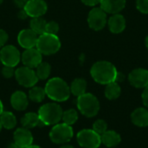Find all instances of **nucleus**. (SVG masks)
Instances as JSON below:
<instances>
[{
	"label": "nucleus",
	"mask_w": 148,
	"mask_h": 148,
	"mask_svg": "<svg viewBox=\"0 0 148 148\" xmlns=\"http://www.w3.org/2000/svg\"><path fill=\"white\" fill-rule=\"evenodd\" d=\"M117 73L116 67L108 61H98L90 69V75L94 81L101 85L115 82Z\"/></svg>",
	"instance_id": "nucleus-1"
},
{
	"label": "nucleus",
	"mask_w": 148,
	"mask_h": 148,
	"mask_svg": "<svg viewBox=\"0 0 148 148\" xmlns=\"http://www.w3.org/2000/svg\"><path fill=\"white\" fill-rule=\"evenodd\" d=\"M46 95L52 101L62 102L67 101L70 96V88L68 83L60 77L49 79L45 85Z\"/></svg>",
	"instance_id": "nucleus-2"
},
{
	"label": "nucleus",
	"mask_w": 148,
	"mask_h": 148,
	"mask_svg": "<svg viewBox=\"0 0 148 148\" xmlns=\"http://www.w3.org/2000/svg\"><path fill=\"white\" fill-rule=\"evenodd\" d=\"M36 48L42 55L51 56L60 50L61 41L57 35L43 33L38 36Z\"/></svg>",
	"instance_id": "nucleus-3"
},
{
	"label": "nucleus",
	"mask_w": 148,
	"mask_h": 148,
	"mask_svg": "<svg viewBox=\"0 0 148 148\" xmlns=\"http://www.w3.org/2000/svg\"><path fill=\"white\" fill-rule=\"evenodd\" d=\"M77 108L84 116L95 117L100 110V102L95 95L91 93H85L77 97Z\"/></svg>",
	"instance_id": "nucleus-4"
},
{
	"label": "nucleus",
	"mask_w": 148,
	"mask_h": 148,
	"mask_svg": "<svg viewBox=\"0 0 148 148\" xmlns=\"http://www.w3.org/2000/svg\"><path fill=\"white\" fill-rule=\"evenodd\" d=\"M62 113L61 106L52 102L42 105L38 111V115L44 126H50L56 125L62 121Z\"/></svg>",
	"instance_id": "nucleus-5"
},
{
	"label": "nucleus",
	"mask_w": 148,
	"mask_h": 148,
	"mask_svg": "<svg viewBox=\"0 0 148 148\" xmlns=\"http://www.w3.org/2000/svg\"><path fill=\"white\" fill-rule=\"evenodd\" d=\"M74 131L71 126L65 123L56 124L49 132V139L56 144H65L73 138Z\"/></svg>",
	"instance_id": "nucleus-6"
},
{
	"label": "nucleus",
	"mask_w": 148,
	"mask_h": 148,
	"mask_svg": "<svg viewBox=\"0 0 148 148\" xmlns=\"http://www.w3.org/2000/svg\"><path fill=\"white\" fill-rule=\"evenodd\" d=\"M87 21L91 29L100 31L108 23V14L101 7H93L88 12Z\"/></svg>",
	"instance_id": "nucleus-7"
},
{
	"label": "nucleus",
	"mask_w": 148,
	"mask_h": 148,
	"mask_svg": "<svg viewBox=\"0 0 148 148\" xmlns=\"http://www.w3.org/2000/svg\"><path fill=\"white\" fill-rule=\"evenodd\" d=\"M15 78L16 82L24 88H32L39 81L33 69L23 66L16 69Z\"/></svg>",
	"instance_id": "nucleus-8"
},
{
	"label": "nucleus",
	"mask_w": 148,
	"mask_h": 148,
	"mask_svg": "<svg viewBox=\"0 0 148 148\" xmlns=\"http://www.w3.org/2000/svg\"><path fill=\"white\" fill-rule=\"evenodd\" d=\"M77 142L83 148H99L101 144V135L93 129H83L77 134Z\"/></svg>",
	"instance_id": "nucleus-9"
},
{
	"label": "nucleus",
	"mask_w": 148,
	"mask_h": 148,
	"mask_svg": "<svg viewBox=\"0 0 148 148\" xmlns=\"http://www.w3.org/2000/svg\"><path fill=\"white\" fill-rule=\"evenodd\" d=\"M0 61L3 66L15 68L21 61V53L13 45H5L0 50Z\"/></svg>",
	"instance_id": "nucleus-10"
},
{
	"label": "nucleus",
	"mask_w": 148,
	"mask_h": 148,
	"mask_svg": "<svg viewBox=\"0 0 148 148\" xmlns=\"http://www.w3.org/2000/svg\"><path fill=\"white\" fill-rule=\"evenodd\" d=\"M23 10L27 16L31 18L41 17L46 14L48 10V4L44 0H28Z\"/></svg>",
	"instance_id": "nucleus-11"
},
{
	"label": "nucleus",
	"mask_w": 148,
	"mask_h": 148,
	"mask_svg": "<svg viewBox=\"0 0 148 148\" xmlns=\"http://www.w3.org/2000/svg\"><path fill=\"white\" fill-rule=\"evenodd\" d=\"M21 61L23 66L34 69L42 62V55L36 48L27 49L22 53Z\"/></svg>",
	"instance_id": "nucleus-12"
},
{
	"label": "nucleus",
	"mask_w": 148,
	"mask_h": 148,
	"mask_svg": "<svg viewBox=\"0 0 148 148\" xmlns=\"http://www.w3.org/2000/svg\"><path fill=\"white\" fill-rule=\"evenodd\" d=\"M129 83L136 88H144L148 85V70L143 68L133 69L128 75Z\"/></svg>",
	"instance_id": "nucleus-13"
},
{
	"label": "nucleus",
	"mask_w": 148,
	"mask_h": 148,
	"mask_svg": "<svg viewBox=\"0 0 148 148\" xmlns=\"http://www.w3.org/2000/svg\"><path fill=\"white\" fill-rule=\"evenodd\" d=\"M37 38L38 35L31 29H24L18 33L17 42L24 49L36 48Z\"/></svg>",
	"instance_id": "nucleus-14"
},
{
	"label": "nucleus",
	"mask_w": 148,
	"mask_h": 148,
	"mask_svg": "<svg viewBox=\"0 0 148 148\" xmlns=\"http://www.w3.org/2000/svg\"><path fill=\"white\" fill-rule=\"evenodd\" d=\"M107 25H108V29L110 30L111 33H113V34H121L126 29V26H127L126 18L121 13L113 14L108 19Z\"/></svg>",
	"instance_id": "nucleus-15"
},
{
	"label": "nucleus",
	"mask_w": 148,
	"mask_h": 148,
	"mask_svg": "<svg viewBox=\"0 0 148 148\" xmlns=\"http://www.w3.org/2000/svg\"><path fill=\"white\" fill-rule=\"evenodd\" d=\"M14 142L22 148H27L33 143L32 134L25 127L17 128L14 132Z\"/></svg>",
	"instance_id": "nucleus-16"
},
{
	"label": "nucleus",
	"mask_w": 148,
	"mask_h": 148,
	"mask_svg": "<svg viewBox=\"0 0 148 148\" xmlns=\"http://www.w3.org/2000/svg\"><path fill=\"white\" fill-rule=\"evenodd\" d=\"M100 7L107 14H118L125 9L126 0H101Z\"/></svg>",
	"instance_id": "nucleus-17"
},
{
	"label": "nucleus",
	"mask_w": 148,
	"mask_h": 148,
	"mask_svg": "<svg viewBox=\"0 0 148 148\" xmlns=\"http://www.w3.org/2000/svg\"><path fill=\"white\" fill-rule=\"evenodd\" d=\"M10 103L14 109L17 111L25 110L29 105L28 96L23 91H16L11 95L10 97Z\"/></svg>",
	"instance_id": "nucleus-18"
},
{
	"label": "nucleus",
	"mask_w": 148,
	"mask_h": 148,
	"mask_svg": "<svg viewBox=\"0 0 148 148\" xmlns=\"http://www.w3.org/2000/svg\"><path fill=\"white\" fill-rule=\"evenodd\" d=\"M132 122L140 127H148V108H138L131 114Z\"/></svg>",
	"instance_id": "nucleus-19"
},
{
	"label": "nucleus",
	"mask_w": 148,
	"mask_h": 148,
	"mask_svg": "<svg viewBox=\"0 0 148 148\" xmlns=\"http://www.w3.org/2000/svg\"><path fill=\"white\" fill-rule=\"evenodd\" d=\"M21 124L23 126V127H25L27 129H30V128H34L36 127H45L44 124L42 122L38 114L36 113H27L25 114L22 119H21Z\"/></svg>",
	"instance_id": "nucleus-20"
},
{
	"label": "nucleus",
	"mask_w": 148,
	"mask_h": 148,
	"mask_svg": "<svg viewBox=\"0 0 148 148\" xmlns=\"http://www.w3.org/2000/svg\"><path fill=\"white\" fill-rule=\"evenodd\" d=\"M101 143L107 147L112 148L118 146L121 141V135L114 130H107L101 135Z\"/></svg>",
	"instance_id": "nucleus-21"
},
{
	"label": "nucleus",
	"mask_w": 148,
	"mask_h": 148,
	"mask_svg": "<svg viewBox=\"0 0 148 148\" xmlns=\"http://www.w3.org/2000/svg\"><path fill=\"white\" fill-rule=\"evenodd\" d=\"M104 94H105V96L107 99H108L110 101L116 100L120 97V95L121 94V88L120 84L116 82H110L106 85Z\"/></svg>",
	"instance_id": "nucleus-22"
},
{
	"label": "nucleus",
	"mask_w": 148,
	"mask_h": 148,
	"mask_svg": "<svg viewBox=\"0 0 148 148\" xmlns=\"http://www.w3.org/2000/svg\"><path fill=\"white\" fill-rule=\"evenodd\" d=\"M69 88L71 94H73L76 97H79L86 93L87 82L83 78H76L71 82Z\"/></svg>",
	"instance_id": "nucleus-23"
},
{
	"label": "nucleus",
	"mask_w": 148,
	"mask_h": 148,
	"mask_svg": "<svg viewBox=\"0 0 148 148\" xmlns=\"http://www.w3.org/2000/svg\"><path fill=\"white\" fill-rule=\"evenodd\" d=\"M0 122L2 127L6 129H12L16 125V119L15 115L9 111H3L0 115Z\"/></svg>",
	"instance_id": "nucleus-24"
},
{
	"label": "nucleus",
	"mask_w": 148,
	"mask_h": 148,
	"mask_svg": "<svg viewBox=\"0 0 148 148\" xmlns=\"http://www.w3.org/2000/svg\"><path fill=\"white\" fill-rule=\"evenodd\" d=\"M47 21L41 17H34L30 20L29 23V29H31L35 33H36L38 36L45 33V28H46Z\"/></svg>",
	"instance_id": "nucleus-25"
},
{
	"label": "nucleus",
	"mask_w": 148,
	"mask_h": 148,
	"mask_svg": "<svg viewBox=\"0 0 148 148\" xmlns=\"http://www.w3.org/2000/svg\"><path fill=\"white\" fill-rule=\"evenodd\" d=\"M46 96L45 89L41 87H32L29 91V98L34 102H42Z\"/></svg>",
	"instance_id": "nucleus-26"
},
{
	"label": "nucleus",
	"mask_w": 148,
	"mask_h": 148,
	"mask_svg": "<svg viewBox=\"0 0 148 148\" xmlns=\"http://www.w3.org/2000/svg\"><path fill=\"white\" fill-rule=\"evenodd\" d=\"M36 74L38 80H46L49 78L51 73V66L49 63L42 62L36 68Z\"/></svg>",
	"instance_id": "nucleus-27"
},
{
	"label": "nucleus",
	"mask_w": 148,
	"mask_h": 148,
	"mask_svg": "<svg viewBox=\"0 0 148 148\" xmlns=\"http://www.w3.org/2000/svg\"><path fill=\"white\" fill-rule=\"evenodd\" d=\"M62 120L63 123L71 126V125L75 124L77 121V120H78V113L74 108L68 109V110H66V111H64L62 113Z\"/></svg>",
	"instance_id": "nucleus-28"
},
{
	"label": "nucleus",
	"mask_w": 148,
	"mask_h": 148,
	"mask_svg": "<svg viewBox=\"0 0 148 148\" xmlns=\"http://www.w3.org/2000/svg\"><path fill=\"white\" fill-rule=\"evenodd\" d=\"M92 129L99 135H101L108 130V123L104 120H97L94 122Z\"/></svg>",
	"instance_id": "nucleus-29"
},
{
	"label": "nucleus",
	"mask_w": 148,
	"mask_h": 148,
	"mask_svg": "<svg viewBox=\"0 0 148 148\" xmlns=\"http://www.w3.org/2000/svg\"><path fill=\"white\" fill-rule=\"evenodd\" d=\"M59 31V24L56 21H49L47 22L46 23V28H45V33L49 34H53V35H57Z\"/></svg>",
	"instance_id": "nucleus-30"
},
{
	"label": "nucleus",
	"mask_w": 148,
	"mask_h": 148,
	"mask_svg": "<svg viewBox=\"0 0 148 148\" xmlns=\"http://www.w3.org/2000/svg\"><path fill=\"white\" fill-rule=\"evenodd\" d=\"M136 8L142 14H148V0H136Z\"/></svg>",
	"instance_id": "nucleus-31"
},
{
	"label": "nucleus",
	"mask_w": 148,
	"mask_h": 148,
	"mask_svg": "<svg viewBox=\"0 0 148 148\" xmlns=\"http://www.w3.org/2000/svg\"><path fill=\"white\" fill-rule=\"evenodd\" d=\"M15 71H16V69L13 67L3 66V69H2V75L4 78L10 79V78L15 76Z\"/></svg>",
	"instance_id": "nucleus-32"
},
{
	"label": "nucleus",
	"mask_w": 148,
	"mask_h": 148,
	"mask_svg": "<svg viewBox=\"0 0 148 148\" xmlns=\"http://www.w3.org/2000/svg\"><path fill=\"white\" fill-rule=\"evenodd\" d=\"M9 39V35L8 33L3 29H0V49H2L3 46L6 45V42Z\"/></svg>",
	"instance_id": "nucleus-33"
},
{
	"label": "nucleus",
	"mask_w": 148,
	"mask_h": 148,
	"mask_svg": "<svg viewBox=\"0 0 148 148\" xmlns=\"http://www.w3.org/2000/svg\"><path fill=\"white\" fill-rule=\"evenodd\" d=\"M141 98H142V101H143V104L144 106L148 108V85L143 88V92H142V95H141Z\"/></svg>",
	"instance_id": "nucleus-34"
},
{
	"label": "nucleus",
	"mask_w": 148,
	"mask_h": 148,
	"mask_svg": "<svg viewBox=\"0 0 148 148\" xmlns=\"http://www.w3.org/2000/svg\"><path fill=\"white\" fill-rule=\"evenodd\" d=\"M82 3L87 6L89 7H96L98 4H100L101 0H81Z\"/></svg>",
	"instance_id": "nucleus-35"
},
{
	"label": "nucleus",
	"mask_w": 148,
	"mask_h": 148,
	"mask_svg": "<svg viewBox=\"0 0 148 148\" xmlns=\"http://www.w3.org/2000/svg\"><path fill=\"white\" fill-rule=\"evenodd\" d=\"M27 2H28V0H14V3L20 9L21 8L23 9V7L25 6Z\"/></svg>",
	"instance_id": "nucleus-36"
},
{
	"label": "nucleus",
	"mask_w": 148,
	"mask_h": 148,
	"mask_svg": "<svg viewBox=\"0 0 148 148\" xmlns=\"http://www.w3.org/2000/svg\"><path fill=\"white\" fill-rule=\"evenodd\" d=\"M124 79H125V75H124V74H123V73H121V72H119V71H118L115 82L119 83V82H123V81H124Z\"/></svg>",
	"instance_id": "nucleus-37"
},
{
	"label": "nucleus",
	"mask_w": 148,
	"mask_h": 148,
	"mask_svg": "<svg viewBox=\"0 0 148 148\" xmlns=\"http://www.w3.org/2000/svg\"><path fill=\"white\" fill-rule=\"evenodd\" d=\"M18 16H19V18H21V19H24V18H26L28 16H27L26 12L24 11V10L22 9V10L19 11V13H18Z\"/></svg>",
	"instance_id": "nucleus-38"
},
{
	"label": "nucleus",
	"mask_w": 148,
	"mask_h": 148,
	"mask_svg": "<svg viewBox=\"0 0 148 148\" xmlns=\"http://www.w3.org/2000/svg\"><path fill=\"white\" fill-rule=\"evenodd\" d=\"M7 148H22L21 147H19L17 144H16L15 142H13V143H10L9 146H8V147Z\"/></svg>",
	"instance_id": "nucleus-39"
},
{
	"label": "nucleus",
	"mask_w": 148,
	"mask_h": 148,
	"mask_svg": "<svg viewBox=\"0 0 148 148\" xmlns=\"http://www.w3.org/2000/svg\"><path fill=\"white\" fill-rule=\"evenodd\" d=\"M3 112V103H2V101L0 100V115H1V114Z\"/></svg>",
	"instance_id": "nucleus-40"
},
{
	"label": "nucleus",
	"mask_w": 148,
	"mask_h": 148,
	"mask_svg": "<svg viewBox=\"0 0 148 148\" xmlns=\"http://www.w3.org/2000/svg\"><path fill=\"white\" fill-rule=\"evenodd\" d=\"M145 44H146V47H147V49L148 50V35L147 36L146 39H145Z\"/></svg>",
	"instance_id": "nucleus-41"
},
{
	"label": "nucleus",
	"mask_w": 148,
	"mask_h": 148,
	"mask_svg": "<svg viewBox=\"0 0 148 148\" xmlns=\"http://www.w3.org/2000/svg\"><path fill=\"white\" fill-rule=\"evenodd\" d=\"M61 148H75L74 147H72V146H70V145H64V146H62Z\"/></svg>",
	"instance_id": "nucleus-42"
},
{
	"label": "nucleus",
	"mask_w": 148,
	"mask_h": 148,
	"mask_svg": "<svg viewBox=\"0 0 148 148\" xmlns=\"http://www.w3.org/2000/svg\"><path fill=\"white\" fill-rule=\"evenodd\" d=\"M27 148H42V147H40L39 146H36V145H31V146L28 147Z\"/></svg>",
	"instance_id": "nucleus-43"
},
{
	"label": "nucleus",
	"mask_w": 148,
	"mask_h": 148,
	"mask_svg": "<svg viewBox=\"0 0 148 148\" xmlns=\"http://www.w3.org/2000/svg\"><path fill=\"white\" fill-rule=\"evenodd\" d=\"M2 128H3V127H2V124H1V122H0V132H1V130H2Z\"/></svg>",
	"instance_id": "nucleus-44"
},
{
	"label": "nucleus",
	"mask_w": 148,
	"mask_h": 148,
	"mask_svg": "<svg viewBox=\"0 0 148 148\" xmlns=\"http://www.w3.org/2000/svg\"><path fill=\"white\" fill-rule=\"evenodd\" d=\"M3 2V0H0V4H2Z\"/></svg>",
	"instance_id": "nucleus-45"
},
{
	"label": "nucleus",
	"mask_w": 148,
	"mask_h": 148,
	"mask_svg": "<svg viewBox=\"0 0 148 148\" xmlns=\"http://www.w3.org/2000/svg\"><path fill=\"white\" fill-rule=\"evenodd\" d=\"M0 62H1V61H0Z\"/></svg>",
	"instance_id": "nucleus-46"
}]
</instances>
